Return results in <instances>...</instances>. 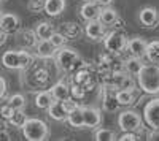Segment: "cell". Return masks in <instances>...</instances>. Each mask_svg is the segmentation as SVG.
<instances>
[{
	"label": "cell",
	"instance_id": "2e32d148",
	"mask_svg": "<svg viewBox=\"0 0 159 141\" xmlns=\"http://www.w3.org/2000/svg\"><path fill=\"white\" fill-rule=\"evenodd\" d=\"M102 6L96 2H92V0H89V2H84L81 5V10H80V15H81V18L88 22V21H92V19H97L99 18V13H100Z\"/></svg>",
	"mask_w": 159,
	"mask_h": 141
},
{
	"label": "cell",
	"instance_id": "44dd1931",
	"mask_svg": "<svg viewBox=\"0 0 159 141\" xmlns=\"http://www.w3.org/2000/svg\"><path fill=\"white\" fill-rule=\"evenodd\" d=\"M51 95H52V98L54 100H57V101H61V100H64V98H67V97H70V87H69V84L67 83H64V81H57L54 86L51 87Z\"/></svg>",
	"mask_w": 159,
	"mask_h": 141
},
{
	"label": "cell",
	"instance_id": "484cf974",
	"mask_svg": "<svg viewBox=\"0 0 159 141\" xmlns=\"http://www.w3.org/2000/svg\"><path fill=\"white\" fill-rule=\"evenodd\" d=\"M37 41H38V38H37L34 30H22L19 33V43L24 49L25 48H35Z\"/></svg>",
	"mask_w": 159,
	"mask_h": 141
},
{
	"label": "cell",
	"instance_id": "5b68a950",
	"mask_svg": "<svg viewBox=\"0 0 159 141\" xmlns=\"http://www.w3.org/2000/svg\"><path fill=\"white\" fill-rule=\"evenodd\" d=\"M143 124L151 132L159 135V98L150 100L143 108Z\"/></svg>",
	"mask_w": 159,
	"mask_h": 141
},
{
	"label": "cell",
	"instance_id": "ffe728a7",
	"mask_svg": "<svg viewBox=\"0 0 159 141\" xmlns=\"http://www.w3.org/2000/svg\"><path fill=\"white\" fill-rule=\"evenodd\" d=\"M61 33L69 40H78L83 33V29L80 27L76 22H62L61 25Z\"/></svg>",
	"mask_w": 159,
	"mask_h": 141
},
{
	"label": "cell",
	"instance_id": "3957f363",
	"mask_svg": "<svg viewBox=\"0 0 159 141\" xmlns=\"http://www.w3.org/2000/svg\"><path fill=\"white\" fill-rule=\"evenodd\" d=\"M54 57H56V65L65 73H73L75 70L83 67L81 56L70 48H65V46L59 48V51H56Z\"/></svg>",
	"mask_w": 159,
	"mask_h": 141
},
{
	"label": "cell",
	"instance_id": "83f0119b",
	"mask_svg": "<svg viewBox=\"0 0 159 141\" xmlns=\"http://www.w3.org/2000/svg\"><path fill=\"white\" fill-rule=\"evenodd\" d=\"M145 57L153 63H159V40H153V41L147 43Z\"/></svg>",
	"mask_w": 159,
	"mask_h": 141
},
{
	"label": "cell",
	"instance_id": "1f68e13d",
	"mask_svg": "<svg viewBox=\"0 0 159 141\" xmlns=\"http://www.w3.org/2000/svg\"><path fill=\"white\" fill-rule=\"evenodd\" d=\"M8 105L13 108V109H24L27 101H25V97L21 95V94H13L10 98H8Z\"/></svg>",
	"mask_w": 159,
	"mask_h": 141
},
{
	"label": "cell",
	"instance_id": "4dcf8cb0",
	"mask_svg": "<svg viewBox=\"0 0 159 141\" xmlns=\"http://www.w3.org/2000/svg\"><path fill=\"white\" fill-rule=\"evenodd\" d=\"M118 135L108 129H97L94 133V141H115Z\"/></svg>",
	"mask_w": 159,
	"mask_h": 141
},
{
	"label": "cell",
	"instance_id": "277c9868",
	"mask_svg": "<svg viewBox=\"0 0 159 141\" xmlns=\"http://www.w3.org/2000/svg\"><path fill=\"white\" fill-rule=\"evenodd\" d=\"M22 135L27 141H43L48 138L49 135V129L45 121L37 119V118H27L24 122V125L21 127Z\"/></svg>",
	"mask_w": 159,
	"mask_h": 141
},
{
	"label": "cell",
	"instance_id": "7402d4cb",
	"mask_svg": "<svg viewBox=\"0 0 159 141\" xmlns=\"http://www.w3.org/2000/svg\"><path fill=\"white\" fill-rule=\"evenodd\" d=\"M48 114H49L51 119H54V121H57V122H62V121L67 119V113L64 111L61 101H57V100H54V101H52V103L48 106Z\"/></svg>",
	"mask_w": 159,
	"mask_h": 141
},
{
	"label": "cell",
	"instance_id": "9c48e42d",
	"mask_svg": "<svg viewBox=\"0 0 159 141\" xmlns=\"http://www.w3.org/2000/svg\"><path fill=\"white\" fill-rule=\"evenodd\" d=\"M116 101L119 106H130L137 103L139 97V87H130V89H116L115 92Z\"/></svg>",
	"mask_w": 159,
	"mask_h": 141
},
{
	"label": "cell",
	"instance_id": "e575fe53",
	"mask_svg": "<svg viewBox=\"0 0 159 141\" xmlns=\"http://www.w3.org/2000/svg\"><path fill=\"white\" fill-rule=\"evenodd\" d=\"M84 95H86L84 89H81V87L76 86V84H72V86H70V97H72V98L81 100V98H84Z\"/></svg>",
	"mask_w": 159,
	"mask_h": 141
},
{
	"label": "cell",
	"instance_id": "7bdbcfd3",
	"mask_svg": "<svg viewBox=\"0 0 159 141\" xmlns=\"http://www.w3.org/2000/svg\"><path fill=\"white\" fill-rule=\"evenodd\" d=\"M2 15H3V11H2V10H0V16H2Z\"/></svg>",
	"mask_w": 159,
	"mask_h": 141
},
{
	"label": "cell",
	"instance_id": "ee69618b",
	"mask_svg": "<svg viewBox=\"0 0 159 141\" xmlns=\"http://www.w3.org/2000/svg\"><path fill=\"white\" fill-rule=\"evenodd\" d=\"M92 2H96V0H92Z\"/></svg>",
	"mask_w": 159,
	"mask_h": 141
},
{
	"label": "cell",
	"instance_id": "ba28073f",
	"mask_svg": "<svg viewBox=\"0 0 159 141\" xmlns=\"http://www.w3.org/2000/svg\"><path fill=\"white\" fill-rule=\"evenodd\" d=\"M72 84L80 86L81 89H84L86 94H88L89 91H92V89H94V84H96V83H94L92 75L81 67V68H78V70H75V71L72 73Z\"/></svg>",
	"mask_w": 159,
	"mask_h": 141
},
{
	"label": "cell",
	"instance_id": "603a6c76",
	"mask_svg": "<svg viewBox=\"0 0 159 141\" xmlns=\"http://www.w3.org/2000/svg\"><path fill=\"white\" fill-rule=\"evenodd\" d=\"M65 121H67L73 129H83L84 127V124H83V106H78L73 111H70L67 114V119Z\"/></svg>",
	"mask_w": 159,
	"mask_h": 141
},
{
	"label": "cell",
	"instance_id": "4316f807",
	"mask_svg": "<svg viewBox=\"0 0 159 141\" xmlns=\"http://www.w3.org/2000/svg\"><path fill=\"white\" fill-rule=\"evenodd\" d=\"M52 101H54V98H52L49 91H42L35 95V106L40 108V109H48V106Z\"/></svg>",
	"mask_w": 159,
	"mask_h": 141
},
{
	"label": "cell",
	"instance_id": "5bb4252c",
	"mask_svg": "<svg viewBox=\"0 0 159 141\" xmlns=\"http://www.w3.org/2000/svg\"><path fill=\"white\" fill-rule=\"evenodd\" d=\"M115 92H116V89L111 87V86H107V84H103V89H102V100H103V103H102V108L105 111H116L118 109V101H116V97H115Z\"/></svg>",
	"mask_w": 159,
	"mask_h": 141
},
{
	"label": "cell",
	"instance_id": "7a4b0ae2",
	"mask_svg": "<svg viewBox=\"0 0 159 141\" xmlns=\"http://www.w3.org/2000/svg\"><path fill=\"white\" fill-rule=\"evenodd\" d=\"M34 54L27 49H18V51H5L2 56V65L8 70H27L34 63Z\"/></svg>",
	"mask_w": 159,
	"mask_h": 141
},
{
	"label": "cell",
	"instance_id": "f546056e",
	"mask_svg": "<svg viewBox=\"0 0 159 141\" xmlns=\"http://www.w3.org/2000/svg\"><path fill=\"white\" fill-rule=\"evenodd\" d=\"M25 119H27V116H25L24 109H13V114L11 118L8 119V122L13 125V127H18V129H21V127L24 125Z\"/></svg>",
	"mask_w": 159,
	"mask_h": 141
},
{
	"label": "cell",
	"instance_id": "ac0fdd59",
	"mask_svg": "<svg viewBox=\"0 0 159 141\" xmlns=\"http://www.w3.org/2000/svg\"><path fill=\"white\" fill-rule=\"evenodd\" d=\"M65 10V0H45L43 11L51 18H57Z\"/></svg>",
	"mask_w": 159,
	"mask_h": 141
},
{
	"label": "cell",
	"instance_id": "f35d334b",
	"mask_svg": "<svg viewBox=\"0 0 159 141\" xmlns=\"http://www.w3.org/2000/svg\"><path fill=\"white\" fill-rule=\"evenodd\" d=\"M7 94V81L3 76H0V100H2Z\"/></svg>",
	"mask_w": 159,
	"mask_h": 141
},
{
	"label": "cell",
	"instance_id": "9a60e30c",
	"mask_svg": "<svg viewBox=\"0 0 159 141\" xmlns=\"http://www.w3.org/2000/svg\"><path fill=\"white\" fill-rule=\"evenodd\" d=\"M147 40H143V38L140 36H134L130 38V40H127V46L126 49L130 53V56L134 57H145V49H147Z\"/></svg>",
	"mask_w": 159,
	"mask_h": 141
},
{
	"label": "cell",
	"instance_id": "836d02e7",
	"mask_svg": "<svg viewBox=\"0 0 159 141\" xmlns=\"http://www.w3.org/2000/svg\"><path fill=\"white\" fill-rule=\"evenodd\" d=\"M61 105H62V108H64V111L65 113H70V111H73L75 108H78L80 105H78V101L75 100V98H72V97H67V98H64V100H61Z\"/></svg>",
	"mask_w": 159,
	"mask_h": 141
},
{
	"label": "cell",
	"instance_id": "f6af8a7d",
	"mask_svg": "<svg viewBox=\"0 0 159 141\" xmlns=\"http://www.w3.org/2000/svg\"><path fill=\"white\" fill-rule=\"evenodd\" d=\"M0 2H3V0H0Z\"/></svg>",
	"mask_w": 159,
	"mask_h": 141
},
{
	"label": "cell",
	"instance_id": "4fadbf2b",
	"mask_svg": "<svg viewBox=\"0 0 159 141\" xmlns=\"http://www.w3.org/2000/svg\"><path fill=\"white\" fill-rule=\"evenodd\" d=\"M139 19L145 27H156L159 24V10L156 6H145L139 13Z\"/></svg>",
	"mask_w": 159,
	"mask_h": 141
},
{
	"label": "cell",
	"instance_id": "d6a6232c",
	"mask_svg": "<svg viewBox=\"0 0 159 141\" xmlns=\"http://www.w3.org/2000/svg\"><path fill=\"white\" fill-rule=\"evenodd\" d=\"M49 41H51V45L54 46L56 49H59V48H62V46H65V43H67V38H65L61 32H52V35L49 36Z\"/></svg>",
	"mask_w": 159,
	"mask_h": 141
},
{
	"label": "cell",
	"instance_id": "7c38bea8",
	"mask_svg": "<svg viewBox=\"0 0 159 141\" xmlns=\"http://www.w3.org/2000/svg\"><path fill=\"white\" fill-rule=\"evenodd\" d=\"M19 25H21V21H19V16L15 15V13H3L0 16V29H2L3 33H16L19 30Z\"/></svg>",
	"mask_w": 159,
	"mask_h": 141
},
{
	"label": "cell",
	"instance_id": "f1b7e54d",
	"mask_svg": "<svg viewBox=\"0 0 159 141\" xmlns=\"http://www.w3.org/2000/svg\"><path fill=\"white\" fill-rule=\"evenodd\" d=\"M49 79V73L46 68H37L32 75H30V83L35 86H43L46 84Z\"/></svg>",
	"mask_w": 159,
	"mask_h": 141
},
{
	"label": "cell",
	"instance_id": "52a82bcc",
	"mask_svg": "<svg viewBox=\"0 0 159 141\" xmlns=\"http://www.w3.org/2000/svg\"><path fill=\"white\" fill-rule=\"evenodd\" d=\"M103 45L110 54H121L127 46V36L119 30H113L108 35H105Z\"/></svg>",
	"mask_w": 159,
	"mask_h": 141
},
{
	"label": "cell",
	"instance_id": "30bf717a",
	"mask_svg": "<svg viewBox=\"0 0 159 141\" xmlns=\"http://www.w3.org/2000/svg\"><path fill=\"white\" fill-rule=\"evenodd\" d=\"M84 33L88 35V38L94 41H102L105 35H107V27L99 21V19H92V21H88L86 27H84Z\"/></svg>",
	"mask_w": 159,
	"mask_h": 141
},
{
	"label": "cell",
	"instance_id": "8992f818",
	"mask_svg": "<svg viewBox=\"0 0 159 141\" xmlns=\"http://www.w3.org/2000/svg\"><path fill=\"white\" fill-rule=\"evenodd\" d=\"M118 125L123 132H137L143 127V119L135 111H123L118 116Z\"/></svg>",
	"mask_w": 159,
	"mask_h": 141
},
{
	"label": "cell",
	"instance_id": "d4e9b609",
	"mask_svg": "<svg viewBox=\"0 0 159 141\" xmlns=\"http://www.w3.org/2000/svg\"><path fill=\"white\" fill-rule=\"evenodd\" d=\"M142 65H143V62H142V59L140 57H129V59H126V60H123V67H124V71L126 73H129V75H137L139 73V70L142 68Z\"/></svg>",
	"mask_w": 159,
	"mask_h": 141
},
{
	"label": "cell",
	"instance_id": "d590c367",
	"mask_svg": "<svg viewBox=\"0 0 159 141\" xmlns=\"http://www.w3.org/2000/svg\"><path fill=\"white\" fill-rule=\"evenodd\" d=\"M43 5H45V0H29L27 8L32 13H40L43 11Z\"/></svg>",
	"mask_w": 159,
	"mask_h": 141
},
{
	"label": "cell",
	"instance_id": "8d00e7d4",
	"mask_svg": "<svg viewBox=\"0 0 159 141\" xmlns=\"http://www.w3.org/2000/svg\"><path fill=\"white\" fill-rule=\"evenodd\" d=\"M116 139H118V141H137L139 136H137L135 132H123V135L118 136Z\"/></svg>",
	"mask_w": 159,
	"mask_h": 141
},
{
	"label": "cell",
	"instance_id": "b9f144b4",
	"mask_svg": "<svg viewBox=\"0 0 159 141\" xmlns=\"http://www.w3.org/2000/svg\"><path fill=\"white\" fill-rule=\"evenodd\" d=\"M5 38H7V33H3V32H2V29H0V45H2V43L5 41Z\"/></svg>",
	"mask_w": 159,
	"mask_h": 141
},
{
	"label": "cell",
	"instance_id": "60d3db41",
	"mask_svg": "<svg viewBox=\"0 0 159 141\" xmlns=\"http://www.w3.org/2000/svg\"><path fill=\"white\" fill-rule=\"evenodd\" d=\"M0 139H11V136H10V133L7 130L0 129Z\"/></svg>",
	"mask_w": 159,
	"mask_h": 141
},
{
	"label": "cell",
	"instance_id": "6da1fadb",
	"mask_svg": "<svg viewBox=\"0 0 159 141\" xmlns=\"http://www.w3.org/2000/svg\"><path fill=\"white\" fill-rule=\"evenodd\" d=\"M135 76L140 91L150 95L159 94V63H143Z\"/></svg>",
	"mask_w": 159,
	"mask_h": 141
},
{
	"label": "cell",
	"instance_id": "d6986e66",
	"mask_svg": "<svg viewBox=\"0 0 159 141\" xmlns=\"http://www.w3.org/2000/svg\"><path fill=\"white\" fill-rule=\"evenodd\" d=\"M97 19L105 25V27H110V25H115V24L118 22L119 16H118V11H116L115 8H111V5H110V6H103V8L100 10Z\"/></svg>",
	"mask_w": 159,
	"mask_h": 141
},
{
	"label": "cell",
	"instance_id": "e0dca14e",
	"mask_svg": "<svg viewBox=\"0 0 159 141\" xmlns=\"http://www.w3.org/2000/svg\"><path fill=\"white\" fill-rule=\"evenodd\" d=\"M35 54L38 57H42V59H51V57H54L56 54V48L51 45L49 40H38L37 45H35Z\"/></svg>",
	"mask_w": 159,
	"mask_h": 141
},
{
	"label": "cell",
	"instance_id": "ab89813d",
	"mask_svg": "<svg viewBox=\"0 0 159 141\" xmlns=\"http://www.w3.org/2000/svg\"><path fill=\"white\" fill-rule=\"evenodd\" d=\"M96 3H99L103 8V6H110L113 3V0H96Z\"/></svg>",
	"mask_w": 159,
	"mask_h": 141
},
{
	"label": "cell",
	"instance_id": "74e56055",
	"mask_svg": "<svg viewBox=\"0 0 159 141\" xmlns=\"http://www.w3.org/2000/svg\"><path fill=\"white\" fill-rule=\"evenodd\" d=\"M11 114H13V108H11L8 103L0 108V118H3L5 121H8V119L11 118Z\"/></svg>",
	"mask_w": 159,
	"mask_h": 141
},
{
	"label": "cell",
	"instance_id": "8fae6325",
	"mask_svg": "<svg viewBox=\"0 0 159 141\" xmlns=\"http://www.w3.org/2000/svg\"><path fill=\"white\" fill-rule=\"evenodd\" d=\"M83 124L88 129H96L102 124V111L96 106H83Z\"/></svg>",
	"mask_w": 159,
	"mask_h": 141
},
{
	"label": "cell",
	"instance_id": "cb8c5ba5",
	"mask_svg": "<svg viewBox=\"0 0 159 141\" xmlns=\"http://www.w3.org/2000/svg\"><path fill=\"white\" fill-rule=\"evenodd\" d=\"M35 35L38 40H49V36L52 35V32H54V27L46 22V21H42V22H38L37 24V27H35Z\"/></svg>",
	"mask_w": 159,
	"mask_h": 141
}]
</instances>
